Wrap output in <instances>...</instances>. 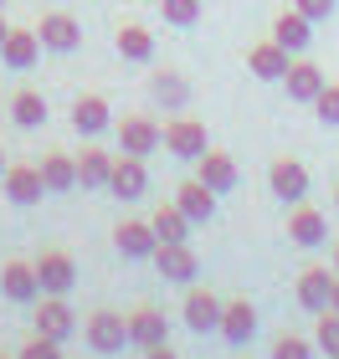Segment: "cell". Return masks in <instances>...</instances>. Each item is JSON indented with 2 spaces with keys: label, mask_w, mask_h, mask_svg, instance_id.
Instances as JSON below:
<instances>
[{
  "label": "cell",
  "mask_w": 339,
  "mask_h": 359,
  "mask_svg": "<svg viewBox=\"0 0 339 359\" xmlns=\"http://www.w3.org/2000/svg\"><path fill=\"white\" fill-rule=\"evenodd\" d=\"M113 159H119V154H108V149H83V154H77V185H83V190H108Z\"/></svg>",
  "instance_id": "603a6c76"
},
{
  "label": "cell",
  "mask_w": 339,
  "mask_h": 359,
  "mask_svg": "<svg viewBox=\"0 0 339 359\" xmlns=\"http://www.w3.org/2000/svg\"><path fill=\"white\" fill-rule=\"evenodd\" d=\"M175 205H180L190 221H211L216 216V190H206L201 180H185V185L175 190Z\"/></svg>",
  "instance_id": "d4e9b609"
},
{
  "label": "cell",
  "mask_w": 339,
  "mask_h": 359,
  "mask_svg": "<svg viewBox=\"0 0 339 359\" xmlns=\"http://www.w3.org/2000/svg\"><path fill=\"white\" fill-rule=\"evenodd\" d=\"M0 6H6V0H0Z\"/></svg>",
  "instance_id": "7bdbcfd3"
},
{
  "label": "cell",
  "mask_w": 339,
  "mask_h": 359,
  "mask_svg": "<svg viewBox=\"0 0 339 359\" xmlns=\"http://www.w3.org/2000/svg\"><path fill=\"white\" fill-rule=\"evenodd\" d=\"M128 344H139V349L170 344V323H165V313H154V308H139V313H128Z\"/></svg>",
  "instance_id": "e0dca14e"
},
{
  "label": "cell",
  "mask_w": 339,
  "mask_h": 359,
  "mask_svg": "<svg viewBox=\"0 0 339 359\" xmlns=\"http://www.w3.org/2000/svg\"><path fill=\"white\" fill-rule=\"evenodd\" d=\"M6 195H11V205H36L41 195H46L41 165H11L6 170Z\"/></svg>",
  "instance_id": "4fadbf2b"
},
{
  "label": "cell",
  "mask_w": 339,
  "mask_h": 359,
  "mask_svg": "<svg viewBox=\"0 0 339 359\" xmlns=\"http://www.w3.org/2000/svg\"><path fill=\"white\" fill-rule=\"evenodd\" d=\"M159 11H165L170 26H196L201 21V0H159Z\"/></svg>",
  "instance_id": "1f68e13d"
},
{
  "label": "cell",
  "mask_w": 339,
  "mask_h": 359,
  "mask_svg": "<svg viewBox=\"0 0 339 359\" xmlns=\"http://www.w3.org/2000/svg\"><path fill=\"white\" fill-rule=\"evenodd\" d=\"M72 128L77 134H103V128H113V113L98 93H88V97H77L72 103Z\"/></svg>",
  "instance_id": "cb8c5ba5"
},
{
  "label": "cell",
  "mask_w": 339,
  "mask_h": 359,
  "mask_svg": "<svg viewBox=\"0 0 339 359\" xmlns=\"http://www.w3.org/2000/svg\"><path fill=\"white\" fill-rule=\"evenodd\" d=\"M36 57H41V36H36V31H15L11 26V36L0 41V62H6L11 72H26Z\"/></svg>",
  "instance_id": "ac0fdd59"
},
{
  "label": "cell",
  "mask_w": 339,
  "mask_h": 359,
  "mask_svg": "<svg viewBox=\"0 0 339 359\" xmlns=\"http://www.w3.org/2000/svg\"><path fill=\"white\" fill-rule=\"evenodd\" d=\"M329 308L339 313V272H334V292H329Z\"/></svg>",
  "instance_id": "74e56055"
},
{
  "label": "cell",
  "mask_w": 339,
  "mask_h": 359,
  "mask_svg": "<svg viewBox=\"0 0 339 359\" xmlns=\"http://www.w3.org/2000/svg\"><path fill=\"white\" fill-rule=\"evenodd\" d=\"M196 180L206 190H216V195H226V190H237V159L232 154H221V149H206L201 159H196Z\"/></svg>",
  "instance_id": "30bf717a"
},
{
  "label": "cell",
  "mask_w": 339,
  "mask_h": 359,
  "mask_svg": "<svg viewBox=\"0 0 339 359\" xmlns=\"http://www.w3.org/2000/svg\"><path fill=\"white\" fill-rule=\"evenodd\" d=\"M72 329H77V318H72V308L62 303V298H41V308H36V334H46V339H72Z\"/></svg>",
  "instance_id": "d6986e66"
},
{
  "label": "cell",
  "mask_w": 339,
  "mask_h": 359,
  "mask_svg": "<svg viewBox=\"0 0 339 359\" xmlns=\"http://www.w3.org/2000/svg\"><path fill=\"white\" fill-rule=\"evenodd\" d=\"M165 149L175 159H190V165H196V159L211 149V144H206V123H196V118H170L165 123Z\"/></svg>",
  "instance_id": "3957f363"
},
{
  "label": "cell",
  "mask_w": 339,
  "mask_h": 359,
  "mask_svg": "<svg viewBox=\"0 0 339 359\" xmlns=\"http://www.w3.org/2000/svg\"><path fill=\"white\" fill-rule=\"evenodd\" d=\"M11 118L21 123V128H41L46 123V97L31 93V88H21V93L11 97Z\"/></svg>",
  "instance_id": "f1b7e54d"
},
{
  "label": "cell",
  "mask_w": 339,
  "mask_h": 359,
  "mask_svg": "<svg viewBox=\"0 0 339 359\" xmlns=\"http://www.w3.org/2000/svg\"><path fill=\"white\" fill-rule=\"evenodd\" d=\"M6 170H11V165H6V154H0V175H6Z\"/></svg>",
  "instance_id": "ab89813d"
},
{
  "label": "cell",
  "mask_w": 339,
  "mask_h": 359,
  "mask_svg": "<svg viewBox=\"0 0 339 359\" xmlns=\"http://www.w3.org/2000/svg\"><path fill=\"white\" fill-rule=\"evenodd\" d=\"M149 262L159 267V277H165V283H180V287H190V283L201 277V262H196V252H190L185 241H159Z\"/></svg>",
  "instance_id": "6da1fadb"
},
{
  "label": "cell",
  "mask_w": 339,
  "mask_h": 359,
  "mask_svg": "<svg viewBox=\"0 0 339 359\" xmlns=\"http://www.w3.org/2000/svg\"><path fill=\"white\" fill-rule=\"evenodd\" d=\"M314 113H319V123H339V83H324V93L314 97Z\"/></svg>",
  "instance_id": "d6a6232c"
},
{
  "label": "cell",
  "mask_w": 339,
  "mask_h": 359,
  "mask_svg": "<svg viewBox=\"0 0 339 359\" xmlns=\"http://www.w3.org/2000/svg\"><path fill=\"white\" fill-rule=\"evenodd\" d=\"M267 185H272V195H278V201L298 205L303 195H309V170H303L298 159H272V170H267Z\"/></svg>",
  "instance_id": "52a82bcc"
},
{
  "label": "cell",
  "mask_w": 339,
  "mask_h": 359,
  "mask_svg": "<svg viewBox=\"0 0 339 359\" xmlns=\"http://www.w3.org/2000/svg\"><path fill=\"white\" fill-rule=\"evenodd\" d=\"M226 344H247V339L257 334V308L247 298H237V303H226L221 308V329H216Z\"/></svg>",
  "instance_id": "5bb4252c"
},
{
  "label": "cell",
  "mask_w": 339,
  "mask_h": 359,
  "mask_svg": "<svg viewBox=\"0 0 339 359\" xmlns=\"http://www.w3.org/2000/svg\"><path fill=\"white\" fill-rule=\"evenodd\" d=\"M329 292H334V272L329 267H303L298 272V303L309 308V313H324Z\"/></svg>",
  "instance_id": "2e32d148"
},
{
  "label": "cell",
  "mask_w": 339,
  "mask_h": 359,
  "mask_svg": "<svg viewBox=\"0 0 339 359\" xmlns=\"http://www.w3.org/2000/svg\"><path fill=\"white\" fill-rule=\"evenodd\" d=\"M314 344L324 349L329 359L339 354V313H334V308H324V313H319V323H314Z\"/></svg>",
  "instance_id": "4dcf8cb0"
},
{
  "label": "cell",
  "mask_w": 339,
  "mask_h": 359,
  "mask_svg": "<svg viewBox=\"0 0 339 359\" xmlns=\"http://www.w3.org/2000/svg\"><path fill=\"white\" fill-rule=\"evenodd\" d=\"M36 36H41L46 52H77V41H83V26H77L67 11H52V15H41Z\"/></svg>",
  "instance_id": "8fae6325"
},
{
  "label": "cell",
  "mask_w": 339,
  "mask_h": 359,
  "mask_svg": "<svg viewBox=\"0 0 339 359\" xmlns=\"http://www.w3.org/2000/svg\"><path fill=\"white\" fill-rule=\"evenodd\" d=\"M124 344H128V318L124 313H108L103 308V313L88 318V349L93 354H119Z\"/></svg>",
  "instance_id": "5b68a950"
},
{
  "label": "cell",
  "mask_w": 339,
  "mask_h": 359,
  "mask_svg": "<svg viewBox=\"0 0 339 359\" xmlns=\"http://www.w3.org/2000/svg\"><path fill=\"white\" fill-rule=\"evenodd\" d=\"M113 247H119L128 262H144V257H154L159 236H154V226H149V221H124L119 231H113Z\"/></svg>",
  "instance_id": "7c38bea8"
},
{
  "label": "cell",
  "mask_w": 339,
  "mask_h": 359,
  "mask_svg": "<svg viewBox=\"0 0 339 359\" xmlns=\"http://www.w3.org/2000/svg\"><path fill=\"white\" fill-rule=\"evenodd\" d=\"M113 46H119V57L124 62H149L154 57V31H144V26H119V36H113Z\"/></svg>",
  "instance_id": "484cf974"
},
{
  "label": "cell",
  "mask_w": 339,
  "mask_h": 359,
  "mask_svg": "<svg viewBox=\"0 0 339 359\" xmlns=\"http://www.w3.org/2000/svg\"><path fill=\"white\" fill-rule=\"evenodd\" d=\"M41 180H46V195H67L77 185V159L72 154H46L41 159Z\"/></svg>",
  "instance_id": "4316f807"
},
{
  "label": "cell",
  "mask_w": 339,
  "mask_h": 359,
  "mask_svg": "<svg viewBox=\"0 0 339 359\" xmlns=\"http://www.w3.org/2000/svg\"><path fill=\"white\" fill-rule=\"evenodd\" d=\"M11 36V26H6V15H0V41H6Z\"/></svg>",
  "instance_id": "f35d334b"
},
{
  "label": "cell",
  "mask_w": 339,
  "mask_h": 359,
  "mask_svg": "<svg viewBox=\"0 0 339 359\" xmlns=\"http://www.w3.org/2000/svg\"><path fill=\"white\" fill-rule=\"evenodd\" d=\"M288 67H293V52L278 46V41H257L247 52V72L257 77V83H283Z\"/></svg>",
  "instance_id": "277c9868"
},
{
  "label": "cell",
  "mask_w": 339,
  "mask_h": 359,
  "mask_svg": "<svg viewBox=\"0 0 339 359\" xmlns=\"http://www.w3.org/2000/svg\"><path fill=\"white\" fill-rule=\"evenodd\" d=\"M108 190L124 195V201H139L144 190H149V170H144L139 154H119L113 159V175H108Z\"/></svg>",
  "instance_id": "ba28073f"
},
{
  "label": "cell",
  "mask_w": 339,
  "mask_h": 359,
  "mask_svg": "<svg viewBox=\"0 0 339 359\" xmlns=\"http://www.w3.org/2000/svg\"><path fill=\"white\" fill-rule=\"evenodd\" d=\"M0 359H6V354H0Z\"/></svg>",
  "instance_id": "ee69618b"
},
{
  "label": "cell",
  "mask_w": 339,
  "mask_h": 359,
  "mask_svg": "<svg viewBox=\"0 0 339 359\" xmlns=\"http://www.w3.org/2000/svg\"><path fill=\"white\" fill-rule=\"evenodd\" d=\"M272 359H314V344L298 334H283L278 344H272Z\"/></svg>",
  "instance_id": "836d02e7"
},
{
  "label": "cell",
  "mask_w": 339,
  "mask_h": 359,
  "mask_svg": "<svg viewBox=\"0 0 339 359\" xmlns=\"http://www.w3.org/2000/svg\"><path fill=\"white\" fill-rule=\"evenodd\" d=\"M144 359H180V354H175L170 344H154V349H144Z\"/></svg>",
  "instance_id": "8d00e7d4"
},
{
  "label": "cell",
  "mask_w": 339,
  "mask_h": 359,
  "mask_svg": "<svg viewBox=\"0 0 339 359\" xmlns=\"http://www.w3.org/2000/svg\"><path fill=\"white\" fill-rule=\"evenodd\" d=\"M221 298L216 292H206V287H190L185 292V329L190 334H211V329H221Z\"/></svg>",
  "instance_id": "9c48e42d"
},
{
  "label": "cell",
  "mask_w": 339,
  "mask_h": 359,
  "mask_svg": "<svg viewBox=\"0 0 339 359\" xmlns=\"http://www.w3.org/2000/svg\"><path fill=\"white\" fill-rule=\"evenodd\" d=\"M0 292H6L11 303H31V298L41 292L36 262H6V267H0Z\"/></svg>",
  "instance_id": "9a60e30c"
},
{
  "label": "cell",
  "mask_w": 339,
  "mask_h": 359,
  "mask_svg": "<svg viewBox=\"0 0 339 359\" xmlns=\"http://www.w3.org/2000/svg\"><path fill=\"white\" fill-rule=\"evenodd\" d=\"M334 205H339V190H334Z\"/></svg>",
  "instance_id": "b9f144b4"
},
{
  "label": "cell",
  "mask_w": 339,
  "mask_h": 359,
  "mask_svg": "<svg viewBox=\"0 0 339 359\" xmlns=\"http://www.w3.org/2000/svg\"><path fill=\"white\" fill-rule=\"evenodd\" d=\"M15 359H62V349H57V339H46V334H31V339H26V349L15 354Z\"/></svg>",
  "instance_id": "e575fe53"
},
{
  "label": "cell",
  "mask_w": 339,
  "mask_h": 359,
  "mask_svg": "<svg viewBox=\"0 0 339 359\" xmlns=\"http://www.w3.org/2000/svg\"><path fill=\"white\" fill-rule=\"evenodd\" d=\"M309 26H314V21H309L303 11H283L278 21H272V41L288 46V52H303V46L314 41V31H309Z\"/></svg>",
  "instance_id": "7402d4cb"
},
{
  "label": "cell",
  "mask_w": 339,
  "mask_h": 359,
  "mask_svg": "<svg viewBox=\"0 0 339 359\" xmlns=\"http://www.w3.org/2000/svg\"><path fill=\"white\" fill-rule=\"evenodd\" d=\"M149 226H154V236H159V241H190V226H196V221H190L180 205H159Z\"/></svg>",
  "instance_id": "83f0119b"
},
{
  "label": "cell",
  "mask_w": 339,
  "mask_h": 359,
  "mask_svg": "<svg viewBox=\"0 0 339 359\" xmlns=\"http://www.w3.org/2000/svg\"><path fill=\"white\" fill-rule=\"evenodd\" d=\"M36 283H41L46 298H67L72 283H77V262L67 252H41L36 257Z\"/></svg>",
  "instance_id": "7a4b0ae2"
},
{
  "label": "cell",
  "mask_w": 339,
  "mask_h": 359,
  "mask_svg": "<svg viewBox=\"0 0 339 359\" xmlns=\"http://www.w3.org/2000/svg\"><path fill=\"white\" fill-rule=\"evenodd\" d=\"M334 272H339V247H334Z\"/></svg>",
  "instance_id": "60d3db41"
},
{
  "label": "cell",
  "mask_w": 339,
  "mask_h": 359,
  "mask_svg": "<svg viewBox=\"0 0 339 359\" xmlns=\"http://www.w3.org/2000/svg\"><path fill=\"white\" fill-rule=\"evenodd\" d=\"M119 128V154H154L159 144H165V128H159L154 118H124V123H113Z\"/></svg>",
  "instance_id": "8992f818"
},
{
  "label": "cell",
  "mask_w": 339,
  "mask_h": 359,
  "mask_svg": "<svg viewBox=\"0 0 339 359\" xmlns=\"http://www.w3.org/2000/svg\"><path fill=\"white\" fill-rule=\"evenodd\" d=\"M288 236H293V247H324L329 241V221L319 216V210L298 205L293 216H288Z\"/></svg>",
  "instance_id": "ffe728a7"
},
{
  "label": "cell",
  "mask_w": 339,
  "mask_h": 359,
  "mask_svg": "<svg viewBox=\"0 0 339 359\" xmlns=\"http://www.w3.org/2000/svg\"><path fill=\"white\" fill-rule=\"evenodd\" d=\"M283 83H288V97H293V103H314L329 77H324V67H314V62H293Z\"/></svg>",
  "instance_id": "44dd1931"
},
{
  "label": "cell",
  "mask_w": 339,
  "mask_h": 359,
  "mask_svg": "<svg viewBox=\"0 0 339 359\" xmlns=\"http://www.w3.org/2000/svg\"><path fill=\"white\" fill-rule=\"evenodd\" d=\"M149 93L159 97V103H170V108H185V97H190V88H185V77H180V72H154Z\"/></svg>",
  "instance_id": "f546056e"
},
{
  "label": "cell",
  "mask_w": 339,
  "mask_h": 359,
  "mask_svg": "<svg viewBox=\"0 0 339 359\" xmlns=\"http://www.w3.org/2000/svg\"><path fill=\"white\" fill-rule=\"evenodd\" d=\"M293 11H303L309 21H329V15H334V0H293Z\"/></svg>",
  "instance_id": "d590c367"
},
{
  "label": "cell",
  "mask_w": 339,
  "mask_h": 359,
  "mask_svg": "<svg viewBox=\"0 0 339 359\" xmlns=\"http://www.w3.org/2000/svg\"><path fill=\"white\" fill-rule=\"evenodd\" d=\"M334 359H339V354H334Z\"/></svg>",
  "instance_id": "f6af8a7d"
}]
</instances>
